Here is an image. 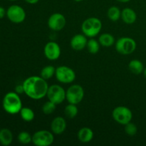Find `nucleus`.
<instances>
[{"mask_svg":"<svg viewBox=\"0 0 146 146\" xmlns=\"http://www.w3.org/2000/svg\"><path fill=\"white\" fill-rule=\"evenodd\" d=\"M137 131H138L137 126L134 123H131V121L125 125V132L129 136H134L137 133Z\"/></svg>","mask_w":146,"mask_h":146,"instance_id":"nucleus-27","label":"nucleus"},{"mask_svg":"<svg viewBox=\"0 0 146 146\" xmlns=\"http://www.w3.org/2000/svg\"><path fill=\"white\" fill-rule=\"evenodd\" d=\"M100 45L98 41H96L94 38H91L90 40H88V42H87L86 48L88 49V52L91 54H96L98 52L100 49Z\"/></svg>","mask_w":146,"mask_h":146,"instance_id":"nucleus-24","label":"nucleus"},{"mask_svg":"<svg viewBox=\"0 0 146 146\" xmlns=\"http://www.w3.org/2000/svg\"><path fill=\"white\" fill-rule=\"evenodd\" d=\"M2 107L4 111L10 115L19 113L22 108V102L19 94L16 92L6 94L2 100Z\"/></svg>","mask_w":146,"mask_h":146,"instance_id":"nucleus-2","label":"nucleus"},{"mask_svg":"<svg viewBox=\"0 0 146 146\" xmlns=\"http://www.w3.org/2000/svg\"><path fill=\"white\" fill-rule=\"evenodd\" d=\"M24 1L29 4H35L38 3L39 0H24Z\"/></svg>","mask_w":146,"mask_h":146,"instance_id":"nucleus-30","label":"nucleus"},{"mask_svg":"<svg viewBox=\"0 0 146 146\" xmlns=\"http://www.w3.org/2000/svg\"><path fill=\"white\" fill-rule=\"evenodd\" d=\"M8 1H17V0H8Z\"/></svg>","mask_w":146,"mask_h":146,"instance_id":"nucleus-34","label":"nucleus"},{"mask_svg":"<svg viewBox=\"0 0 146 146\" xmlns=\"http://www.w3.org/2000/svg\"><path fill=\"white\" fill-rule=\"evenodd\" d=\"M24 94L34 100H39L46 96L48 86L46 80L38 76L26 78L22 83Z\"/></svg>","mask_w":146,"mask_h":146,"instance_id":"nucleus-1","label":"nucleus"},{"mask_svg":"<svg viewBox=\"0 0 146 146\" xmlns=\"http://www.w3.org/2000/svg\"><path fill=\"white\" fill-rule=\"evenodd\" d=\"M84 97V90L82 86L78 84L71 86L66 91V99L69 104H78L82 101Z\"/></svg>","mask_w":146,"mask_h":146,"instance_id":"nucleus-5","label":"nucleus"},{"mask_svg":"<svg viewBox=\"0 0 146 146\" xmlns=\"http://www.w3.org/2000/svg\"><path fill=\"white\" fill-rule=\"evenodd\" d=\"M143 74H144V76H145V78H146V68H144Z\"/></svg>","mask_w":146,"mask_h":146,"instance_id":"nucleus-32","label":"nucleus"},{"mask_svg":"<svg viewBox=\"0 0 146 146\" xmlns=\"http://www.w3.org/2000/svg\"><path fill=\"white\" fill-rule=\"evenodd\" d=\"M113 118L118 123L124 125L131 122L133 114L131 110L125 106H118L113 109L112 112Z\"/></svg>","mask_w":146,"mask_h":146,"instance_id":"nucleus-6","label":"nucleus"},{"mask_svg":"<svg viewBox=\"0 0 146 146\" xmlns=\"http://www.w3.org/2000/svg\"><path fill=\"white\" fill-rule=\"evenodd\" d=\"M128 68L133 74H136V75L142 74L144 71L143 64L138 59H133L130 61L128 64Z\"/></svg>","mask_w":146,"mask_h":146,"instance_id":"nucleus-18","label":"nucleus"},{"mask_svg":"<svg viewBox=\"0 0 146 146\" xmlns=\"http://www.w3.org/2000/svg\"><path fill=\"white\" fill-rule=\"evenodd\" d=\"M107 16L110 20L113 21H116L121 18V11L118 7L113 6L108 9L107 11Z\"/></svg>","mask_w":146,"mask_h":146,"instance_id":"nucleus-21","label":"nucleus"},{"mask_svg":"<svg viewBox=\"0 0 146 146\" xmlns=\"http://www.w3.org/2000/svg\"><path fill=\"white\" fill-rule=\"evenodd\" d=\"M15 92L18 94H21L23 93H24V87H23L22 84H19V85H17L15 87Z\"/></svg>","mask_w":146,"mask_h":146,"instance_id":"nucleus-28","label":"nucleus"},{"mask_svg":"<svg viewBox=\"0 0 146 146\" xmlns=\"http://www.w3.org/2000/svg\"><path fill=\"white\" fill-rule=\"evenodd\" d=\"M78 113V108L76 104H69L66 106L64 109V113L67 118L72 119L77 115Z\"/></svg>","mask_w":146,"mask_h":146,"instance_id":"nucleus-22","label":"nucleus"},{"mask_svg":"<svg viewBox=\"0 0 146 146\" xmlns=\"http://www.w3.org/2000/svg\"><path fill=\"white\" fill-rule=\"evenodd\" d=\"M13 141V134L8 128L0 130V144L3 146H9Z\"/></svg>","mask_w":146,"mask_h":146,"instance_id":"nucleus-17","label":"nucleus"},{"mask_svg":"<svg viewBox=\"0 0 146 146\" xmlns=\"http://www.w3.org/2000/svg\"><path fill=\"white\" fill-rule=\"evenodd\" d=\"M116 1H118V2L126 3V2H128V1H131V0H116Z\"/></svg>","mask_w":146,"mask_h":146,"instance_id":"nucleus-31","label":"nucleus"},{"mask_svg":"<svg viewBox=\"0 0 146 146\" xmlns=\"http://www.w3.org/2000/svg\"><path fill=\"white\" fill-rule=\"evenodd\" d=\"M98 42L104 47H110L115 44V38L111 34L105 33L101 34L98 38Z\"/></svg>","mask_w":146,"mask_h":146,"instance_id":"nucleus-19","label":"nucleus"},{"mask_svg":"<svg viewBox=\"0 0 146 146\" xmlns=\"http://www.w3.org/2000/svg\"><path fill=\"white\" fill-rule=\"evenodd\" d=\"M56 108V104L53 103L52 101H46L42 106V111L44 114L49 115L53 113Z\"/></svg>","mask_w":146,"mask_h":146,"instance_id":"nucleus-26","label":"nucleus"},{"mask_svg":"<svg viewBox=\"0 0 146 146\" xmlns=\"http://www.w3.org/2000/svg\"><path fill=\"white\" fill-rule=\"evenodd\" d=\"M102 29L101 20L96 17H90L86 19L81 25V31L86 37L94 38L96 36Z\"/></svg>","mask_w":146,"mask_h":146,"instance_id":"nucleus-3","label":"nucleus"},{"mask_svg":"<svg viewBox=\"0 0 146 146\" xmlns=\"http://www.w3.org/2000/svg\"><path fill=\"white\" fill-rule=\"evenodd\" d=\"M121 18L125 24H132L136 21L137 14L133 9L127 7L121 11Z\"/></svg>","mask_w":146,"mask_h":146,"instance_id":"nucleus-15","label":"nucleus"},{"mask_svg":"<svg viewBox=\"0 0 146 146\" xmlns=\"http://www.w3.org/2000/svg\"><path fill=\"white\" fill-rule=\"evenodd\" d=\"M54 135L50 131L41 130L32 135V143L36 146H48L54 143Z\"/></svg>","mask_w":146,"mask_h":146,"instance_id":"nucleus-9","label":"nucleus"},{"mask_svg":"<svg viewBox=\"0 0 146 146\" xmlns=\"http://www.w3.org/2000/svg\"><path fill=\"white\" fill-rule=\"evenodd\" d=\"M6 16L11 22L14 24H20L25 20L26 12L21 6L13 4L7 9Z\"/></svg>","mask_w":146,"mask_h":146,"instance_id":"nucleus-10","label":"nucleus"},{"mask_svg":"<svg viewBox=\"0 0 146 146\" xmlns=\"http://www.w3.org/2000/svg\"><path fill=\"white\" fill-rule=\"evenodd\" d=\"M66 121L64 118L58 116L54 118L51 123V129L56 135H60L66 131Z\"/></svg>","mask_w":146,"mask_h":146,"instance_id":"nucleus-14","label":"nucleus"},{"mask_svg":"<svg viewBox=\"0 0 146 146\" xmlns=\"http://www.w3.org/2000/svg\"><path fill=\"white\" fill-rule=\"evenodd\" d=\"M55 76L56 79L62 84H71L76 79L74 70L66 66H61L56 68Z\"/></svg>","mask_w":146,"mask_h":146,"instance_id":"nucleus-7","label":"nucleus"},{"mask_svg":"<svg viewBox=\"0 0 146 146\" xmlns=\"http://www.w3.org/2000/svg\"><path fill=\"white\" fill-rule=\"evenodd\" d=\"M6 15H7V10L3 7L0 6V19L4 18Z\"/></svg>","mask_w":146,"mask_h":146,"instance_id":"nucleus-29","label":"nucleus"},{"mask_svg":"<svg viewBox=\"0 0 146 146\" xmlns=\"http://www.w3.org/2000/svg\"><path fill=\"white\" fill-rule=\"evenodd\" d=\"M74 1H77V2H79V1H83V0H74Z\"/></svg>","mask_w":146,"mask_h":146,"instance_id":"nucleus-33","label":"nucleus"},{"mask_svg":"<svg viewBox=\"0 0 146 146\" xmlns=\"http://www.w3.org/2000/svg\"><path fill=\"white\" fill-rule=\"evenodd\" d=\"M77 136L79 141L84 143H87L92 141L94 138V132L90 128L84 127L78 131Z\"/></svg>","mask_w":146,"mask_h":146,"instance_id":"nucleus-16","label":"nucleus"},{"mask_svg":"<svg viewBox=\"0 0 146 146\" xmlns=\"http://www.w3.org/2000/svg\"><path fill=\"white\" fill-rule=\"evenodd\" d=\"M21 118L22 120H24L26 122H31L34 120V112L32 109L27 107H22L19 112Z\"/></svg>","mask_w":146,"mask_h":146,"instance_id":"nucleus-20","label":"nucleus"},{"mask_svg":"<svg viewBox=\"0 0 146 146\" xmlns=\"http://www.w3.org/2000/svg\"><path fill=\"white\" fill-rule=\"evenodd\" d=\"M44 55L51 61H54L59 58L61 55V48L57 43L49 41L44 46Z\"/></svg>","mask_w":146,"mask_h":146,"instance_id":"nucleus-12","label":"nucleus"},{"mask_svg":"<svg viewBox=\"0 0 146 146\" xmlns=\"http://www.w3.org/2000/svg\"><path fill=\"white\" fill-rule=\"evenodd\" d=\"M136 42L130 37H121L115 44L116 51L122 55H129L136 49Z\"/></svg>","mask_w":146,"mask_h":146,"instance_id":"nucleus-4","label":"nucleus"},{"mask_svg":"<svg viewBox=\"0 0 146 146\" xmlns=\"http://www.w3.org/2000/svg\"><path fill=\"white\" fill-rule=\"evenodd\" d=\"M66 18L62 14L54 13L50 16L48 19V26L53 31H61L66 25Z\"/></svg>","mask_w":146,"mask_h":146,"instance_id":"nucleus-11","label":"nucleus"},{"mask_svg":"<svg viewBox=\"0 0 146 146\" xmlns=\"http://www.w3.org/2000/svg\"><path fill=\"white\" fill-rule=\"evenodd\" d=\"M46 96L48 101L58 105L64 102L66 99V91L62 86L54 84L48 86Z\"/></svg>","mask_w":146,"mask_h":146,"instance_id":"nucleus-8","label":"nucleus"},{"mask_svg":"<svg viewBox=\"0 0 146 146\" xmlns=\"http://www.w3.org/2000/svg\"><path fill=\"white\" fill-rule=\"evenodd\" d=\"M87 40L86 36L84 34H76L72 37L71 40V47L75 51H82L86 47Z\"/></svg>","mask_w":146,"mask_h":146,"instance_id":"nucleus-13","label":"nucleus"},{"mask_svg":"<svg viewBox=\"0 0 146 146\" xmlns=\"http://www.w3.org/2000/svg\"><path fill=\"white\" fill-rule=\"evenodd\" d=\"M17 138H18L19 142L24 145H27V144L32 142V136L29 133L27 132V131H22V132L19 133Z\"/></svg>","mask_w":146,"mask_h":146,"instance_id":"nucleus-25","label":"nucleus"},{"mask_svg":"<svg viewBox=\"0 0 146 146\" xmlns=\"http://www.w3.org/2000/svg\"><path fill=\"white\" fill-rule=\"evenodd\" d=\"M56 68L53 66H46L44 67L41 71V77L44 79L48 80L50 79L55 75Z\"/></svg>","mask_w":146,"mask_h":146,"instance_id":"nucleus-23","label":"nucleus"}]
</instances>
